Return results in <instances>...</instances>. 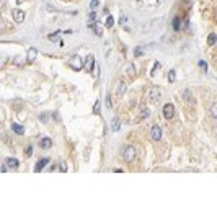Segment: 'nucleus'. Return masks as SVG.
Masks as SVG:
<instances>
[{
    "label": "nucleus",
    "instance_id": "f257e3e1",
    "mask_svg": "<svg viewBox=\"0 0 217 217\" xmlns=\"http://www.w3.org/2000/svg\"><path fill=\"white\" fill-rule=\"evenodd\" d=\"M69 66H70V69H74V70H80V69L85 67V61H82L80 56H72L70 61H69Z\"/></svg>",
    "mask_w": 217,
    "mask_h": 217
},
{
    "label": "nucleus",
    "instance_id": "f03ea898",
    "mask_svg": "<svg viewBox=\"0 0 217 217\" xmlns=\"http://www.w3.org/2000/svg\"><path fill=\"white\" fill-rule=\"evenodd\" d=\"M122 158H124L127 163H131L136 158V149L132 145H126L124 149H122Z\"/></svg>",
    "mask_w": 217,
    "mask_h": 217
},
{
    "label": "nucleus",
    "instance_id": "7ed1b4c3",
    "mask_svg": "<svg viewBox=\"0 0 217 217\" xmlns=\"http://www.w3.org/2000/svg\"><path fill=\"white\" fill-rule=\"evenodd\" d=\"M173 116H175V106H173L171 103H167L163 106V118L165 119H171Z\"/></svg>",
    "mask_w": 217,
    "mask_h": 217
},
{
    "label": "nucleus",
    "instance_id": "20e7f679",
    "mask_svg": "<svg viewBox=\"0 0 217 217\" xmlns=\"http://www.w3.org/2000/svg\"><path fill=\"white\" fill-rule=\"evenodd\" d=\"M150 137L154 141H160L162 139V127L158 126V124H154L150 129Z\"/></svg>",
    "mask_w": 217,
    "mask_h": 217
},
{
    "label": "nucleus",
    "instance_id": "39448f33",
    "mask_svg": "<svg viewBox=\"0 0 217 217\" xmlns=\"http://www.w3.org/2000/svg\"><path fill=\"white\" fill-rule=\"evenodd\" d=\"M162 98V90L158 88V86H154V88L150 90V93H149V100L150 101H158Z\"/></svg>",
    "mask_w": 217,
    "mask_h": 217
},
{
    "label": "nucleus",
    "instance_id": "423d86ee",
    "mask_svg": "<svg viewBox=\"0 0 217 217\" xmlns=\"http://www.w3.org/2000/svg\"><path fill=\"white\" fill-rule=\"evenodd\" d=\"M93 69H95V57H93L91 54L85 59V70L88 72V74H91Z\"/></svg>",
    "mask_w": 217,
    "mask_h": 217
},
{
    "label": "nucleus",
    "instance_id": "0eeeda50",
    "mask_svg": "<svg viewBox=\"0 0 217 217\" xmlns=\"http://www.w3.org/2000/svg\"><path fill=\"white\" fill-rule=\"evenodd\" d=\"M13 21H15V23H23L25 21V12L20 10V8L13 10Z\"/></svg>",
    "mask_w": 217,
    "mask_h": 217
},
{
    "label": "nucleus",
    "instance_id": "6e6552de",
    "mask_svg": "<svg viewBox=\"0 0 217 217\" xmlns=\"http://www.w3.org/2000/svg\"><path fill=\"white\" fill-rule=\"evenodd\" d=\"M126 90H127V86H126V83L124 82H118V85H116V96H124V93H126Z\"/></svg>",
    "mask_w": 217,
    "mask_h": 217
},
{
    "label": "nucleus",
    "instance_id": "1a4fd4ad",
    "mask_svg": "<svg viewBox=\"0 0 217 217\" xmlns=\"http://www.w3.org/2000/svg\"><path fill=\"white\" fill-rule=\"evenodd\" d=\"M36 57H38V51L34 47H30L28 49V54H26V62H34Z\"/></svg>",
    "mask_w": 217,
    "mask_h": 217
},
{
    "label": "nucleus",
    "instance_id": "9d476101",
    "mask_svg": "<svg viewBox=\"0 0 217 217\" xmlns=\"http://www.w3.org/2000/svg\"><path fill=\"white\" fill-rule=\"evenodd\" d=\"M90 26H91V30L95 31V34H96V36H103V26H101L100 23H96V21H93V23H91Z\"/></svg>",
    "mask_w": 217,
    "mask_h": 217
},
{
    "label": "nucleus",
    "instance_id": "9b49d317",
    "mask_svg": "<svg viewBox=\"0 0 217 217\" xmlns=\"http://www.w3.org/2000/svg\"><path fill=\"white\" fill-rule=\"evenodd\" d=\"M49 163V158H41V160L36 163V167H34V171H41L42 168L46 167V165Z\"/></svg>",
    "mask_w": 217,
    "mask_h": 217
},
{
    "label": "nucleus",
    "instance_id": "f8f14e48",
    "mask_svg": "<svg viewBox=\"0 0 217 217\" xmlns=\"http://www.w3.org/2000/svg\"><path fill=\"white\" fill-rule=\"evenodd\" d=\"M12 131L15 132V134H18V136H21V134L25 132V129H23V126H21V124H18V122H13V124H12Z\"/></svg>",
    "mask_w": 217,
    "mask_h": 217
},
{
    "label": "nucleus",
    "instance_id": "ddd939ff",
    "mask_svg": "<svg viewBox=\"0 0 217 217\" xmlns=\"http://www.w3.org/2000/svg\"><path fill=\"white\" fill-rule=\"evenodd\" d=\"M41 147H42V149L52 147V141H51L49 137H42V139H41Z\"/></svg>",
    "mask_w": 217,
    "mask_h": 217
},
{
    "label": "nucleus",
    "instance_id": "4468645a",
    "mask_svg": "<svg viewBox=\"0 0 217 217\" xmlns=\"http://www.w3.org/2000/svg\"><path fill=\"white\" fill-rule=\"evenodd\" d=\"M111 129L114 132H118L119 129H121V121L118 119V118H113V122H111Z\"/></svg>",
    "mask_w": 217,
    "mask_h": 217
},
{
    "label": "nucleus",
    "instance_id": "2eb2a0df",
    "mask_svg": "<svg viewBox=\"0 0 217 217\" xmlns=\"http://www.w3.org/2000/svg\"><path fill=\"white\" fill-rule=\"evenodd\" d=\"M5 165H8L10 168H18V160L17 158H7Z\"/></svg>",
    "mask_w": 217,
    "mask_h": 217
},
{
    "label": "nucleus",
    "instance_id": "dca6fc26",
    "mask_svg": "<svg viewBox=\"0 0 217 217\" xmlns=\"http://www.w3.org/2000/svg\"><path fill=\"white\" fill-rule=\"evenodd\" d=\"M183 96L186 98V101H190V103H193V101H194V98H193V95H191V91L188 90V88L183 91Z\"/></svg>",
    "mask_w": 217,
    "mask_h": 217
},
{
    "label": "nucleus",
    "instance_id": "f3484780",
    "mask_svg": "<svg viewBox=\"0 0 217 217\" xmlns=\"http://www.w3.org/2000/svg\"><path fill=\"white\" fill-rule=\"evenodd\" d=\"M215 41H217V36H215L214 33H211V34H209V38H207V44H209V46H214Z\"/></svg>",
    "mask_w": 217,
    "mask_h": 217
},
{
    "label": "nucleus",
    "instance_id": "a211bd4d",
    "mask_svg": "<svg viewBox=\"0 0 217 217\" xmlns=\"http://www.w3.org/2000/svg\"><path fill=\"white\" fill-rule=\"evenodd\" d=\"M175 80H176V72H175V70H170V72H168V82L173 83Z\"/></svg>",
    "mask_w": 217,
    "mask_h": 217
},
{
    "label": "nucleus",
    "instance_id": "6ab92c4d",
    "mask_svg": "<svg viewBox=\"0 0 217 217\" xmlns=\"http://www.w3.org/2000/svg\"><path fill=\"white\" fill-rule=\"evenodd\" d=\"M211 116L217 118V103H212V106H211Z\"/></svg>",
    "mask_w": 217,
    "mask_h": 217
},
{
    "label": "nucleus",
    "instance_id": "aec40b11",
    "mask_svg": "<svg viewBox=\"0 0 217 217\" xmlns=\"http://www.w3.org/2000/svg\"><path fill=\"white\" fill-rule=\"evenodd\" d=\"M113 25H114V18H113V17L110 15V17L106 18V28H111Z\"/></svg>",
    "mask_w": 217,
    "mask_h": 217
},
{
    "label": "nucleus",
    "instance_id": "412c9836",
    "mask_svg": "<svg viewBox=\"0 0 217 217\" xmlns=\"http://www.w3.org/2000/svg\"><path fill=\"white\" fill-rule=\"evenodd\" d=\"M126 72H127V75H134V74H136V69H134V66H127Z\"/></svg>",
    "mask_w": 217,
    "mask_h": 217
},
{
    "label": "nucleus",
    "instance_id": "4be33fe9",
    "mask_svg": "<svg viewBox=\"0 0 217 217\" xmlns=\"http://www.w3.org/2000/svg\"><path fill=\"white\" fill-rule=\"evenodd\" d=\"M47 119H49V114L47 113H42L41 116H39V121L41 122H47Z\"/></svg>",
    "mask_w": 217,
    "mask_h": 217
},
{
    "label": "nucleus",
    "instance_id": "5701e85b",
    "mask_svg": "<svg viewBox=\"0 0 217 217\" xmlns=\"http://www.w3.org/2000/svg\"><path fill=\"white\" fill-rule=\"evenodd\" d=\"M93 113H95V114H98V113H100V100H96L95 106H93Z\"/></svg>",
    "mask_w": 217,
    "mask_h": 217
},
{
    "label": "nucleus",
    "instance_id": "b1692460",
    "mask_svg": "<svg viewBox=\"0 0 217 217\" xmlns=\"http://www.w3.org/2000/svg\"><path fill=\"white\" fill-rule=\"evenodd\" d=\"M173 28H175V30H180V18L173 20Z\"/></svg>",
    "mask_w": 217,
    "mask_h": 217
},
{
    "label": "nucleus",
    "instance_id": "393cba45",
    "mask_svg": "<svg viewBox=\"0 0 217 217\" xmlns=\"http://www.w3.org/2000/svg\"><path fill=\"white\" fill-rule=\"evenodd\" d=\"M31 150H33V147H31V145H28L26 150H25V155H26V157H31V154H33Z\"/></svg>",
    "mask_w": 217,
    "mask_h": 217
},
{
    "label": "nucleus",
    "instance_id": "a878e982",
    "mask_svg": "<svg viewBox=\"0 0 217 217\" xmlns=\"http://www.w3.org/2000/svg\"><path fill=\"white\" fill-rule=\"evenodd\" d=\"M134 56H136V57L142 56V47H141V46H139V47H136V51H134Z\"/></svg>",
    "mask_w": 217,
    "mask_h": 217
},
{
    "label": "nucleus",
    "instance_id": "bb28decb",
    "mask_svg": "<svg viewBox=\"0 0 217 217\" xmlns=\"http://www.w3.org/2000/svg\"><path fill=\"white\" fill-rule=\"evenodd\" d=\"M149 114H150V111L147 110V108H144V110H142V118H144V119L149 118Z\"/></svg>",
    "mask_w": 217,
    "mask_h": 217
},
{
    "label": "nucleus",
    "instance_id": "cd10ccee",
    "mask_svg": "<svg viewBox=\"0 0 217 217\" xmlns=\"http://www.w3.org/2000/svg\"><path fill=\"white\" fill-rule=\"evenodd\" d=\"M88 20H90V21L96 20V13H95V12H90V13H88Z\"/></svg>",
    "mask_w": 217,
    "mask_h": 217
},
{
    "label": "nucleus",
    "instance_id": "c85d7f7f",
    "mask_svg": "<svg viewBox=\"0 0 217 217\" xmlns=\"http://www.w3.org/2000/svg\"><path fill=\"white\" fill-rule=\"evenodd\" d=\"M59 171H62V173L67 171V165L66 163H59Z\"/></svg>",
    "mask_w": 217,
    "mask_h": 217
},
{
    "label": "nucleus",
    "instance_id": "c756f323",
    "mask_svg": "<svg viewBox=\"0 0 217 217\" xmlns=\"http://www.w3.org/2000/svg\"><path fill=\"white\" fill-rule=\"evenodd\" d=\"M96 7H98V0H91V2H90V8L93 10V8H96Z\"/></svg>",
    "mask_w": 217,
    "mask_h": 217
},
{
    "label": "nucleus",
    "instance_id": "7c9ffc66",
    "mask_svg": "<svg viewBox=\"0 0 217 217\" xmlns=\"http://www.w3.org/2000/svg\"><path fill=\"white\" fill-rule=\"evenodd\" d=\"M57 34H59V33H52V34H49V36H47V39L56 41V39H57Z\"/></svg>",
    "mask_w": 217,
    "mask_h": 217
},
{
    "label": "nucleus",
    "instance_id": "2f4dec72",
    "mask_svg": "<svg viewBox=\"0 0 217 217\" xmlns=\"http://www.w3.org/2000/svg\"><path fill=\"white\" fill-rule=\"evenodd\" d=\"M158 69H160V62H157L155 66H154V70H152V75H155V72H157Z\"/></svg>",
    "mask_w": 217,
    "mask_h": 217
},
{
    "label": "nucleus",
    "instance_id": "473e14b6",
    "mask_svg": "<svg viewBox=\"0 0 217 217\" xmlns=\"http://www.w3.org/2000/svg\"><path fill=\"white\" fill-rule=\"evenodd\" d=\"M106 106H108V108H111V106H113V105H111V96H110V95L106 96Z\"/></svg>",
    "mask_w": 217,
    "mask_h": 217
},
{
    "label": "nucleus",
    "instance_id": "72a5a7b5",
    "mask_svg": "<svg viewBox=\"0 0 217 217\" xmlns=\"http://www.w3.org/2000/svg\"><path fill=\"white\" fill-rule=\"evenodd\" d=\"M15 64L17 66H21V64H23V59H21V57H15Z\"/></svg>",
    "mask_w": 217,
    "mask_h": 217
},
{
    "label": "nucleus",
    "instance_id": "f704fd0d",
    "mask_svg": "<svg viewBox=\"0 0 217 217\" xmlns=\"http://www.w3.org/2000/svg\"><path fill=\"white\" fill-rule=\"evenodd\" d=\"M17 2H18V3H21V2H23V0H17Z\"/></svg>",
    "mask_w": 217,
    "mask_h": 217
}]
</instances>
